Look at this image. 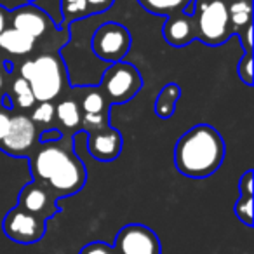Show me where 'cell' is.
I'll return each instance as SVG.
<instances>
[{
	"mask_svg": "<svg viewBox=\"0 0 254 254\" xmlns=\"http://www.w3.org/2000/svg\"><path fill=\"white\" fill-rule=\"evenodd\" d=\"M225 159V143L207 124L191 127L180 138L174 150L178 171L188 178H207L219 169Z\"/></svg>",
	"mask_w": 254,
	"mask_h": 254,
	"instance_id": "1",
	"label": "cell"
},
{
	"mask_svg": "<svg viewBox=\"0 0 254 254\" xmlns=\"http://www.w3.org/2000/svg\"><path fill=\"white\" fill-rule=\"evenodd\" d=\"M19 77L30 84L35 101H51L63 89V64L53 54H42L37 60H28L19 68Z\"/></svg>",
	"mask_w": 254,
	"mask_h": 254,
	"instance_id": "2",
	"label": "cell"
},
{
	"mask_svg": "<svg viewBox=\"0 0 254 254\" xmlns=\"http://www.w3.org/2000/svg\"><path fill=\"white\" fill-rule=\"evenodd\" d=\"M191 18L197 39L205 46H221L233 35L228 19V0H193Z\"/></svg>",
	"mask_w": 254,
	"mask_h": 254,
	"instance_id": "3",
	"label": "cell"
},
{
	"mask_svg": "<svg viewBox=\"0 0 254 254\" xmlns=\"http://www.w3.org/2000/svg\"><path fill=\"white\" fill-rule=\"evenodd\" d=\"M143 87L139 71L132 64L117 61L105 71L101 80V94L110 103H126Z\"/></svg>",
	"mask_w": 254,
	"mask_h": 254,
	"instance_id": "4",
	"label": "cell"
},
{
	"mask_svg": "<svg viewBox=\"0 0 254 254\" xmlns=\"http://www.w3.org/2000/svg\"><path fill=\"white\" fill-rule=\"evenodd\" d=\"M131 49V33L120 23H105L94 32L92 51L98 58L108 63L122 61Z\"/></svg>",
	"mask_w": 254,
	"mask_h": 254,
	"instance_id": "5",
	"label": "cell"
},
{
	"mask_svg": "<svg viewBox=\"0 0 254 254\" xmlns=\"http://www.w3.org/2000/svg\"><path fill=\"white\" fill-rule=\"evenodd\" d=\"M4 233L18 244H35L46 235V219L18 207L11 209L2 223Z\"/></svg>",
	"mask_w": 254,
	"mask_h": 254,
	"instance_id": "6",
	"label": "cell"
},
{
	"mask_svg": "<svg viewBox=\"0 0 254 254\" xmlns=\"http://www.w3.org/2000/svg\"><path fill=\"white\" fill-rule=\"evenodd\" d=\"M117 254H160V240L148 226L127 225L115 239Z\"/></svg>",
	"mask_w": 254,
	"mask_h": 254,
	"instance_id": "7",
	"label": "cell"
},
{
	"mask_svg": "<svg viewBox=\"0 0 254 254\" xmlns=\"http://www.w3.org/2000/svg\"><path fill=\"white\" fill-rule=\"evenodd\" d=\"M85 180H87V173H85L84 164L80 162L75 153H71L60 167L53 173V176L46 181L49 188L54 191L56 197H66V195H73L82 190Z\"/></svg>",
	"mask_w": 254,
	"mask_h": 254,
	"instance_id": "8",
	"label": "cell"
},
{
	"mask_svg": "<svg viewBox=\"0 0 254 254\" xmlns=\"http://www.w3.org/2000/svg\"><path fill=\"white\" fill-rule=\"evenodd\" d=\"M37 138L35 124L30 117L16 115L9 120V129L2 139V148L11 155H25Z\"/></svg>",
	"mask_w": 254,
	"mask_h": 254,
	"instance_id": "9",
	"label": "cell"
},
{
	"mask_svg": "<svg viewBox=\"0 0 254 254\" xmlns=\"http://www.w3.org/2000/svg\"><path fill=\"white\" fill-rule=\"evenodd\" d=\"M60 141L47 143V145L40 146V148L37 150L35 157H33V162H32V173H33V176H35L37 183H40V181L46 183V181L53 176L54 171L71 155V150L63 146Z\"/></svg>",
	"mask_w": 254,
	"mask_h": 254,
	"instance_id": "10",
	"label": "cell"
},
{
	"mask_svg": "<svg viewBox=\"0 0 254 254\" xmlns=\"http://www.w3.org/2000/svg\"><path fill=\"white\" fill-rule=\"evenodd\" d=\"M89 152L96 160L101 162H110V160L117 159L122 150V136L119 131L112 129V127H103L98 131H92L89 134Z\"/></svg>",
	"mask_w": 254,
	"mask_h": 254,
	"instance_id": "11",
	"label": "cell"
},
{
	"mask_svg": "<svg viewBox=\"0 0 254 254\" xmlns=\"http://www.w3.org/2000/svg\"><path fill=\"white\" fill-rule=\"evenodd\" d=\"M19 207L42 219L51 218L56 212L54 200L49 195V190L44 188L40 183H30L23 188L21 195H19Z\"/></svg>",
	"mask_w": 254,
	"mask_h": 254,
	"instance_id": "12",
	"label": "cell"
},
{
	"mask_svg": "<svg viewBox=\"0 0 254 254\" xmlns=\"http://www.w3.org/2000/svg\"><path fill=\"white\" fill-rule=\"evenodd\" d=\"M164 39L174 47H185L193 42L197 39V32H195V23L190 12L169 16L164 25Z\"/></svg>",
	"mask_w": 254,
	"mask_h": 254,
	"instance_id": "13",
	"label": "cell"
},
{
	"mask_svg": "<svg viewBox=\"0 0 254 254\" xmlns=\"http://www.w3.org/2000/svg\"><path fill=\"white\" fill-rule=\"evenodd\" d=\"M12 28L26 33L32 39H39L46 33L47 28V14L39 7L28 4L12 11Z\"/></svg>",
	"mask_w": 254,
	"mask_h": 254,
	"instance_id": "14",
	"label": "cell"
},
{
	"mask_svg": "<svg viewBox=\"0 0 254 254\" xmlns=\"http://www.w3.org/2000/svg\"><path fill=\"white\" fill-rule=\"evenodd\" d=\"M228 19L233 33H242L253 25V0H228Z\"/></svg>",
	"mask_w": 254,
	"mask_h": 254,
	"instance_id": "15",
	"label": "cell"
},
{
	"mask_svg": "<svg viewBox=\"0 0 254 254\" xmlns=\"http://www.w3.org/2000/svg\"><path fill=\"white\" fill-rule=\"evenodd\" d=\"M35 47V39L16 28H5L0 33V49L11 54H28Z\"/></svg>",
	"mask_w": 254,
	"mask_h": 254,
	"instance_id": "16",
	"label": "cell"
},
{
	"mask_svg": "<svg viewBox=\"0 0 254 254\" xmlns=\"http://www.w3.org/2000/svg\"><path fill=\"white\" fill-rule=\"evenodd\" d=\"M138 2L150 14L169 18V16L180 14V12H187L193 0H138Z\"/></svg>",
	"mask_w": 254,
	"mask_h": 254,
	"instance_id": "17",
	"label": "cell"
},
{
	"mask_svg": "<svg viewBox=\"0 0 254 254\" xmlns=\"http://www.w3.org/2000/svg\"><path fill=\"white\" fill-rule=\"evenodd\" d=\"M181 96V87L174 82L166 84L155 99V113L160 119H169L176 112L178 99Z\"/></svg>",
	"mask_w": 254,
	"mask_h": 254,
	"instance_id": "18",
	"label": "cell"
},
{
	"mask_svg": "<svg viewBox=\"0 0 254 254\" xmlns=\"http://www.w3.org/2000/svg\"><path fill=\"white\" fill-rule=\"evenodd\" d=\"M56 117L64 127H78L82 122V113L73 99H64L56 106Z\"/></svg>",
	"mask_w": 254,
	"mask_h": 254,
	"instance_id": "19",
	"label": "cell"
},
{
	"mask_svg": "<svg viewBox=\"0 0 254 254\" xmlns=\"http://www.w3.org/2000/svg\"><path fill=\"white\" fill-rule=\"evenodd\" d=\"M61 12H63V18L66 23L89 16L85 0H61Z\"/></svg>",
	"mask_w": 254,
	"mask_h": 254,
	"instance_id": "20",
	"label": "cell"
},
{
	"mask_svg": "<svg viewBox=\"0 0 254 254\" xmlns=\"http://www.w3.org/2000/svg\"><path fill=\"white\" fill-rule=\"evenodd\" d=\"M12 94H14L16 103H18L21 108H30V106L35 105V96H33L32 89H30V84L25 78L18 77L12 82Z\"/></svg>",
	"mask_w": 254,
	"mask_h": 254,
	"instance_id": "21",
	"label": "cell"
},
{
	"mask_svg": "<svg viewBox=\"0 0 254 254\" xmlns=\"http://www.w3.org/2000/svg\"><path fill=\"white\" fill-rule=\"evenodd\" d=\"M235 214L247 226L253 225V195H240L235 204Z\"/></svg>",
	"mask_w": 254,
	"mask_h": 254,
	"instance_id": "22",
	"label": "cell"
},
{
	"mask_svg": "<svg viewBox=\"0 0 254 254\" xmlns=\"http://www.w3.org/2000/svg\"><path fill=\"white\" fill-rule=\"evenodd\" d=\"M82 110H84V113L106 112V101L101 92H89V94L82 99Z\"/></svg>",
	"mask_w": 254,
	"mask_h": 254,
	"instance_id": "23",
	"label": "cell"
},
{
	"mask_svg": "<svg viewBox=\"0 0 254 254\" xmlns=\"http://www.w3.org/2000/svg\"><path fill=\"white\" fill-rule=\"evenodd\" d=\"M54 113H56V108L53 106V103L44 101L33 110L32 120L33 122H39V124H49L51 120L54 119Z\"/></svg>",
	"mask_w": 254,
	"mask_h": 254,
	"instance_id": "24",
	"label": "cell"
},
{
	"mask_svg": "<svg viewBox=\"0 0 254 254\" xmlns=\"http://www.w3.org/2000/svg\"><path fill=\"white\" fill-rule=\"evenodd\" d=\"M106 122H108L106 112H103V113H84L80 124H84L85 129H89L92 132V131H98V129H103V127H108Z\"/></svg>",
	"mask_w": 254,
	"mask_h": 254,
	"instance_id": "25",
	"label": "cell"
},
{
	"mask_svg": "<svg viewBox=\"0 0 254 254\" xmlns=\"http://www.w3.org/2000/svg\"><path fill=\"white\" fill-rule=\"evenodd\" d=\"M237 71H239V77L242 78L244 84H247V85L253 84V53L244 54V58L240 60Z\"/></svg>",
	"mask_w": 254,
	"mask_h": 254,
	"instance_id": "26",
	"label": "cell"
},
{
	"mask_svg": "<svg viewBox=\"0 0 254 254\" xmlns=\"http://www.w3.org/2000/svg\"><path fill=\"white\" fill-rule=\"evenodd\" d=\"M80 254H117L113 247L105 242H91L80 251Z\"/></svg>",
	"mask_w": 254,
	"mask_h": 254,
	"instance_id": "27",
	"label": "cell"
},
{
	"mask_svg": "<svg viewBox=\"0 0 254 254\" xmlns=\"http://www.w3.org/2000/svg\"><path fill=\"white\" fill-rule=\"evenodd\" d=\"M113 2L115 0H85L89 14H101V12L108 11L113 5Z\"/></svg>",
	"mask_w": 254,
	"mask_h": 254,
	"instance_id": "28",
	"label": "cell"
},
{
	"mask_svg": "<svg viewBox=\"0 0 254 254\" xmlns=\"http://www.w3.org/2000/svg\"><path fill=\"white\" fill-rule=\"evenodd\" d=\"M240 195H253V171H247L242 178H240Z\"/></svg>",
	"mask_w": 254,
	"mask_h": 254,
	"instance_id": "29",
	"label": "cell"
},
{
	"mask_svg": "<svg viewBox=\"0 0 254 254\" xmlns=\"http://www.w3.org/2000/svg\"><path fill=\"white\" fill-rule=\"evenodd\" d=\"M251 33H253V25L247 26V28L240 33V40H242L244 51H246L247 54L253 53V35H251Z\"/></svg>",
	"mask_w": 254,
	"mask_h": 254,
	"instance_id": "30",
	"label": "cell"
},
{
	"mask_svg": "<svg viewBox=\"0 0 254 254\" xmlns=\"http://www.w3.org/2000/svg\"><path fill=\"white\" fill-rule=\"evenodd\" d=\"M60 139H63V134H61L58 129H51V131H46L40 134V141L46 143V141H60Z\"/></svg>",
	"mask_w": 254,
	"mask_h": 254,
	"instance_id": "31",
	"label": "cell"
},
{
	"mask_svg": "<svg viewBox=\"0 0 254 254\" xmlns=\"http://www.w3.org/2000/svg\"><path fill=\"white\" fill-rule=\"evenodd\" d=\"M9 120H11V117L4 110H0V143H2V139H4L5 132L9 129Z\"/></svg>",
	"mask_w": 254,
	"mask_h": 254,
	"instance_id": "32",
	"label": "cell"
},
{
	"mask_svg": "<svg viewBox=\"0 0 254 254\" xmlns=\"http://www.w3.org/2000/svg\"><path fill=\"white\" fill-rule=\"evenodd\" d=\"M2 105L5 106V110H11V106H12V103H11V96L5 94L4 98H2Z\"/></svg>",
	"mask_w": 254,
	"mask_h": 254,
	"instance_id": "33",
	"label": "cell"
},
{
	"mask_svg": "<svg viewBox=\"0 0 254 254\" xmlns=\"http://www.w3.org/2000/svg\"><path fill=\"white\" fill-rule=\"evenodd\" d=\"M5 30V14L4 11H0V33Z\"/></svg>",
	"mask_w": 254,
	"mask_h": 254,
	"instance_id": "34",
	"label": "cell"
},
{
	"mask_svg": "<svg viewBox=\"0 0 254 254\" xmlns=\"http://www.w3.org/2000/svg\"><path fill=\"white\" fill-rule=\"evenodd\" d=\"M2 84H4V80H2V75H0V89H2Z\"/></svg>",
	"mask_w": 254,
	"mask_h": 254,
	"instance_id": "35",
	"label": "cell"
},
{
	"mask_svg": "<svg viewBox=\"0 0 254 254\" xmlns=\"http://www.w3.org/2000/svg\"><path fill=\"white\" fill-rule=\"evenodd\" d=\"M26 2H30V4H33V2H35V0H26Z\"/></svg>",
	"mask_w": 254,
	"mask_h": 254,
	"instance_id": "36",
	"label": "cell"
}]
</instances>
